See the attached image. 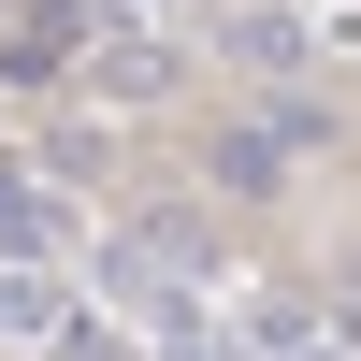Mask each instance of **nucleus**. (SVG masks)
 <instances>
[{
  "mask_svg": "<svg viewBox=\"0 0 361 361\" xmlns=\"http://www.w3.org/2000/svg\"><path fill=\"white\" fill-rule=\"evenodd\" d=\"M0 318H29V304H15V289H0Z\"/></svg>",
  "mask_w": 361,
  "mask_h": 361,
  "instance_id": "1",
  "label": "nucleus"
}]
</instances>
